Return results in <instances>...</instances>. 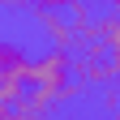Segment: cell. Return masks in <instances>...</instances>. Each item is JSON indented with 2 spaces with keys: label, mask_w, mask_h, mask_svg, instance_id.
Here are the masks:
<instances>
[{
  "label": "cell",
  "mask_w": 120,
  "mask_h": 120,
  "mask_svg": "<svg viewBox=\"0 0 120 120\" xmlns=\"http://www.w3.org/2000/svg\"><path fill=\"white\" fill-rule=\"evenodd\" d=\"M34 22L52 47H73V26L69 17H60V9H34Z\"/></svg>",
  "instance_id": "cell-4"
},
{
  "label": "cell",
  "mask_w": 120,
  "mask_h": 120,
  "mask_svg": "<svg viewBox=\"0 0 120 120\" xmlns=\"http://www.w3.org/2000/svg\"><path fill=\"white\" fill-rule=\"evenodd\" d=\"M26 86L47 90V94L56 99V107H60V103H73L82 94V86L73 82V47H52V43H47L43 56H30Z\"/></svg>",
  "instance_id": "cell-1"
},
{
  "label": "cell",
  "mask_w": 120,
  "mask_h": 120,
  "mask_svg": "<svg viewBox=\"0 0 120 120\" xmlns=\"http://www.w3.org/2000/svg\"><path fill=\"white\" fill-rule=\"evenodd\" d=\"M94 39H99V47H107V52L120 56V17H116V13L94 17Z\"/></svg>",
  "instance_id": "cell-5"
},
{
  "label": "cell",
  "mask_w": 120,
  "mask_h": 120,
  "mask_svg": "<svg viewBox=\"0 0 120 120\" xmlns=\"http://www.w3.org/2000/svg\"><path fill=\"white\" fill-rule=\"evenodd\" d=\"M26 69H30V52L17 39H0V120H17Z\"/></svg>",
  "instance_id": "cell-2"
},
{
  "label": "cell",
  "mask_w": 120,
  "mask_h": 120,
  "mask_svg": "<svg viewBox=\"0 0 120 120\" xmlns=\"http://www.w3.org/2000/svg\"><path fill=\"white\" fill-rule=\"evenodd\" d=\"M0 4H4V9H22L26 0H0Z\"/></svg>",
  "instance_id": "cell-7"
},
{
  "label": "cell",
  "mask_w": 120,
  "mask_h": 120,
  "mask_svg": "<svg viewBox=\"0 0 120 120\" xmlns=\"http://www.w3.org/2000/svg\"><path fill=\"white\" fill-rule=\"evenodd\" d=\"M26 4H34V9H69L77 0H26Z\"/></svg>",
  "instance_id": "cell-6"
},
{
  "label": "cell",
  "mask_w": 120,
  "mask_h": 120,
  "mask_svg": "<svg viewBox=\"0 0 120 120\" xmlns=\"http://www.w3.org/2000/svg\"><path fill=\"white\" fill-rule=\"evenodd\" d=\"M86 4H90V9H94V4H103V0H86Z\"/></svg>",
  "instance_id": "cell-8"
},
{
  "label": "cell",
  "mask_w": 120,
  "mask_h": 120,
  "mask_svg": "<svg viewBox=\"0 0 120 120\" xmlns=\"http://www.w3.org/2000/svg\"><path fill=\"white\" fill-rule=\"evenodd\" d=\"M120 77V56L99 47V43H86L82 56H73V82L82 90H94V86H112Z\"/></svg>",
  "instance_id": "cell-3"
}]
</instances>
